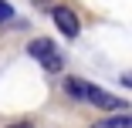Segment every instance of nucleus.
I'll return each instance as SVG.
<instances>
[{
  "label": "nucleus",
  "instance_id": "nucleus-2",
  "mask_svg": "<svg viewBox=\"0 0 132 128\" xmlns=\"http://www.w3.org/2000/svg\"><path fill=\"white\" fill-rule=\"evenodd\" d=\"M27 54H31L34 61H41V67L51 71V74H58V71L64 67V61H61V54H58V44L47 41V37H34V41L27 44Z\"/></svg>",
  "mask_w": 132,
  "mask_h": 128
},
{
  "label": "nucleus",
  "instance_id": "nucleus-3",
  "mask_svg": "<svg viewBox=\"0 0 132 128\" xmlns=\"http://www.w3.org/2000/svg\"><path fill=\"white\" fill-rule=\"evenodd\" d=\"M51 17H54L58 31H61L64 37H78V31H81V20H78V14H75L71 7H61V4H54V7H51Z\"/></svg>",
  "mask_w": 132,
  "mask_h": 128
},
{
  "label": "nucleus",
  "instance_id": "nucleus-5",
  "mask_svg": "<svg viewBox=\"0 0 132 128\" xmlns=\"http://www.w3.org/2000/svg\"><path fill=\"white\" fill-rule=\"evenodd\" d=\"M7 20H14V7L7 0H0V24H7Z\"/></svg>",
  "mask_w": 132,
  "mask_h": 128
},
{
  "label": "nucleus",
  "instance_id": "nucleus-1",
  "mask_svg": "<svg viewBox=\"0 0 132 128\" xmlns=\"http://www.w3.org/2000/svg\"><path fill=\"white\" fill-rule=\"evenodd\" d=\"M64 94L75 98V101H85V105L105 108V111H125V101H122L119 94H109V91H102L98 84L81 81V78H68V81H64Z\"/></svg>",
  "mask_w": 132,
  "mask_h": 128
},
{
  "label": "nucleus",
  "instance_id": "nucleus-4",
  "mask_svg": "<svg viewBox=\"0 0 132 128\" xmlns=\"http://www.w3.org/2000/svg\"><path fill=\"white\" fill-rule=\"evenodd\" d=\"M92 128H132V118H129L125 111H119V115H112V118H102V121H95Z\"/></svg>",
  "mask_w": 132,
  "mask_h": 128
},
{
  "label": "nucleus",
  "instance_id": "nucleus-6",
  "mask_svg": "<svg viewBox=\"0 0 132 128\" xmlns=\"http://www.w3.org/2000/svg\"><path fill=\"white\" fill-rule=\"evenodd\" d=\"M7 128H34V121H27V118H24V121H14V125H7Z\"/></svg>",
  "mask_w": 132,
  "mask_h": 128
}]
</instances>
